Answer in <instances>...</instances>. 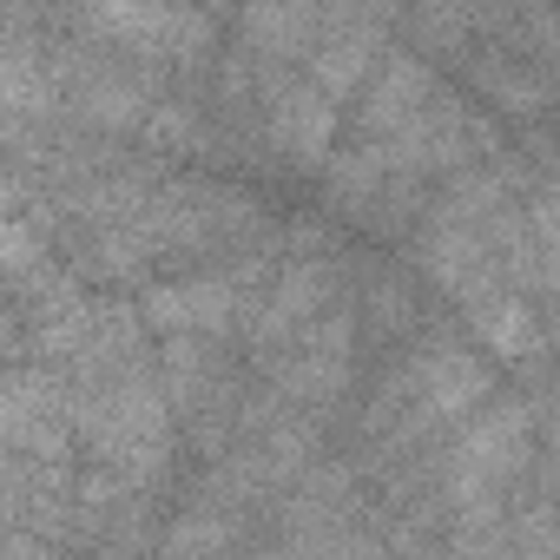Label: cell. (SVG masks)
Instances as JSON below:
<instances>
[{"instance_id":"3957f363","label":"cell","mask_w":560,"mask_h":560,"mask_svg":"<svg viewBox=\"0 0 560 560\" xmlns=\"http://www.w3.org/2000/svg\"><path fill=\"white\" fill-rule=\"evenodd\" d=\"M244 277L237 270H218V277H191V284H172V291H152L145 317L165 324V330H218L244 311Z\"/></svg>"},{"instance_id":"6da1fadb","label":"cell","mask_w":560,"mask_h":560,"mask_svg":"<svg viewBox=\"0 0 560 560\" xmlns=\"http://www.w3.org/2000/svg\"><path fill=\"white\" fill-rule=\"evenodd\" d=\"M521 455H527V402L488 409V416L462 435V448L448 455V468H442L448 501H455V508H488V501L521 475Z\"/></svg>"},{"instance_id":"7a4b0ae2","label":"cell","mask_w":560,"mask_h":560,"mask_svg":"<svg viewBox=\"0 0 560 560\" xmlns=\"http://www.w3.org/2000/svg\"><path fill=\"white\" fill-rule=\"evenodd\" d=\"M93 34L139 47V54H198V21L178 0H80Z\"/></svg>"}]
</instances>
